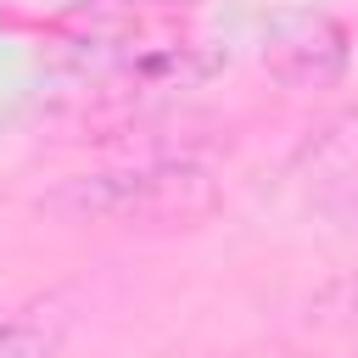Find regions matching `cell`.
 <instances>
[{
	"label": "cell",
	"mask_w": 358,
	"mask_h": 358,
	"mask_svg": "<svg viewBox=\"0 0 358 358\" xmlns=\"http://www.w3.org/2000/svg\"><path fill=\"white\" fill-rule=\"evenodd\" d=\"M39 213L67 224H117V229H196L201 218L218 213V179L190 157L101 168L45 190Z\"/></svg>",
	"instance_id": "1"
},
{
	"label": "cell",
	"mask_w": 358,
	"mask_h": 358,
	"mask_svg": "<svg viewBox=\"0 0 358 358\" xmlns=\"http://www.w3.org/2000/svg\"><path fill=\"white\" fill-rule=\"evenodd\" d=\"M347 28L324 11H291L263 39V67L285 90H324L347 73Z\"/></svg>",
	"instance_id": "2"
},
{
	"label": "cell",
	"mask_w": 358,
	"mask_h": 358,
	"mask_svg": "<svg viewBox=\"0 0 358 358\" xmlns=\"http://www.w3.org/2000/svg\"><path fill=\"white\" fill-rule=\"evenodd\" d=\"M62 336H67V313L56 302L22 308L17 319L0 324V358H56Z\"/></svg>",
	"instance_id": "3"
},
{
	"label": "cell",
	"mask_w": 358,
	"mask_h": 358,
	"mask_svg": "<svg viewBox=\"0 0 358 358\" xmlns=\"http://www.w3.org/2000/svg\"><path fill=\"white\" fill-rule=\"evenodd\" d=\"M129 6H190V0H129Z\"/></svg>",
	"instance_id": "4"
}]
</instances>
